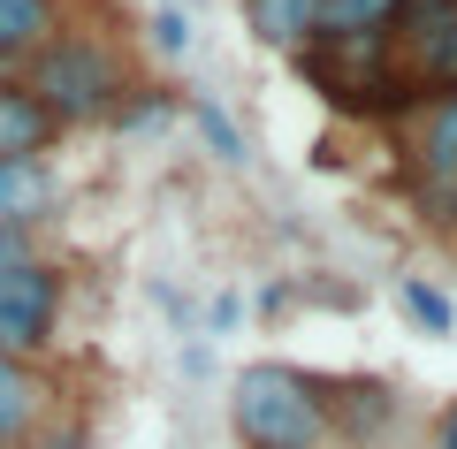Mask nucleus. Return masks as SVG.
Masks as SVG:
<instances>
[{
    "label": "nucleus",
    "mask_w": 457,
    "mask_h": 449,
    "mask_svg": "<svg viewBox=\"0 0 457 449\" xmlns=\"http://www.w3.org/2000/svg\"><path fill=\"white\" fill-rule=\"evenodd\" d=\"M297 77L343 114H411L420 107V84L389 62V31L366 38H305L297 46Z\"/></svg>",
    "instance_id": "1"
},
{
    "label": "nucleus",
    "mask_w": 457,
    "mask_h": 449,
    "mask_svg": "<svg viewBox=\"0 0 457 449\" xmlns=\"http://www.w3.org/2000/svg\"><path fill=\"white\" fill-rule=\"evenodd\" d=\"M228 419L252 449H320L328 442V396L297 366H245Z\"/></svg>",
    "instance_id": "2"
},
{
    "label": "nucleus",
    "mask_w": 457,
    "mask_h": 449,
    "mask_svg": "<svg viewBox=\"0 0 457 449\" xmlns=\"http://www.w3.org/2000/svg\"><path fill=\"white\" fill-rule=\"evenodd\" d=\"M23 92H31L38 107L54 114V129H62V122H99V114H114V99L130 92V84H122V62H114L99 38H46Z\"/></svg>",
    "instance_id": "3"
},
{
    "label": "nucleus",
    "mask_w": 457,
    "mask_h": 449,
    "mask_svg": "<svg viewBox=\"0 0 457 449\" xmlns=\"http://www.w3.org/2000/svg\"><path fill=\"white\" fill-rule=\"evenodd\" d=\"M54 312H62V274L38 259H16L0 274V358H31L54 336Z\"/></svg>",
    "instance_id": "4"
},
{
    "label": "nucleus",
    "mask_w": 457,
    "mask_h": 449,
    "mask_svg": "<svg viewBox=\"0 0 457 449\" xmlns=\"http://www.w3.org/2000/svg\"><path fill=\"white\" fill-rule=\"evenodd\" d=\"M404 38V77L435 84V92H450L457 84V0H404V16H396V31Z\"/></svg>",
    "instance_id": "5"
},
{
    "label": "nucleus",
    "mask_w": 457,
    "mask_h": 449,
    "mask_svg": "<svg viewBox=\"0 0 457 449\" xmlns=\"http://www.w3.org/2000/svg\"><path fill=\"white\" fill-rule=\"evenodd\" d=\"M54 145V114L23 84H0V161H38Z\"/></svg>",
    "instance_id": "6"
},
{
    "label": "nucleus",
    "mask_w": 457,
    "mask_h": 449,
    "mask_svg": "<svg viewBox=\"0 0 457 449\" xmlns=\"http://www.w3.org/2000/svg\"><path fill=\"white\" fill-rule=\"evenodd\" d=\"M54 213V176L46 161H0V229H31Z\"/></svg>",
    "instance_id": "7"
},
{
    "label": "nucleus",
    "mask_w": 457,
    "mask_h": 449,
    "mask_svg": "<svg viewBox=\"0 0 457 449\" xmlns=\"http://www.w3.org/2000/svg\"><path fill=\"white\" fill-rule=\"evenodd\" d=\"M38 412H46V381L23 358H0V449H16L38 427Z\"/></svg>",
    "instance_id": "8"
},
{
    "label": "nucleus",
    "mask_w": 457,
    "mask_h": 449,
    "mask_svg": "<svg viewBox=\"0 0 457 449\" xmlns=\"http://www.w3.org/2000/svg\"><path fill=\"white\" fill-rule=\"evenodd\" d=\"M312 16H320V0H245L252 38L260 46H282V54H297L312 38Z\"/></svg>",
    "instance_id": "9"
},
{
    "label": "nucleus",
    "mask_w": 457,
    "mask_h": 449,
    "mask_svg": "<svg viewBox=\"0 0 457 449\" xmlns=\"http://www.w3.org/2000/svg\"><path fill=\"white\" fill-rule=\"evenodd\" d=\"M420 168H427L435 183L457 176V84L420 107Z\"/></svg>",
    "instance_id": "10"
},
{
    "label": "nucleus",
    "mask_w": 457,
    "mask_h": 449,
    "mask_svg": "<svg viewBox=\"0 0 457 449\" xmlns=\"http://www.w3.org/2000/svg\"><path fill=\"white\" fill-rule=\"evenodd\" d=\"M404 0H320L312 38H366V31H396Z\"/></svg>",
    "instance_id": "11"
},
{
    "label": "nucleus",
    "mask_w": 457,
    "mask_h": 449,
    "mask_svg": "<svg viewBox=\"0 0 457 449\" xmlns=\"http://www.w3.org/2000/svg\"><path fill=\"white\" fill-rule=\"evenodd\" d=\"M54 38V0H0V69Z\"/></svg>",
    "instance_id": "12"
},
{
    "label": "nucleus",
    "mask_w": 457,
    "mask_h": 449,
    "mask_svg": "<svg viewBox=\"0 0 457 449\" xmlns=\"http://www.w3.org/2000/svg\"><path fill=\"white\" fill-rule=\"evenodd\" d=\"M191 122H198V137H206V153H213V161H228V168L245 161V129L228 122V107H221V99H206V92H198V99H191Z\"/></svg>",
    "instance_id": "13"
},
{
    "label": "nucleus",
    "mask_w": 457,
    "mask_h": 449,
    "mask_svg": "<svg viewBox=\"0 0 457 449\" xmlns=\"http://www.w3.org/2000/svg\"><path fill=\"white\" fill-rule=\"evenodd\" d=\"M404 312H411V320L427 328V336H457V305H450V297H442L435 282H420V274H411V282H404Z\"/></svg>",
    "instance_id": "14"
},
{
    "label": "nucleus",
    "mask_w": 457,
    "mask_h": 449,
    "mask_svg": "<svg viewBox=\"0 0 457 449\" xmlns=\"http://www.w3.org/2000/svg\"><path fill=\"white\" fill-rule=\"evenodd\" d=\"M168 107H176L168 92H137V99H114V122H122V129H161Z\"/></svg>",
    "instance_id": "15"
},
{
    "label": "nucleus",
    "mask_w": 457,
    "mask_h": 449,
    "mask_svg": "<svg viewBox=\"0 0 457 449\" xmlns=\"http://www.w3.org/2000/svg\"><path fill=\"white\" fill-rule=\"evenodd\" d=\"M153 46L161 54H191V16H183V8H161V16H153Z\"/></svg>",
    "instance_id": "16"
},
{
    "label": "nucleus",
    "mask_w": 457,
    "mask_h": 449,
    "mask_svg": "<svg viewBox=\"0 0 457 449\" xmlns=\"http://www.w3.org/2000/svg\"><path fill=\"white\" fill-rule=\"evenodd\" d=\"M16 259H31V244H23V229H0V274L16 267Z\"/></svg>",
    "instance_id": "17"
},
{
    "label": "nucleus",
    "mask_w": 457,
    "mask_h": 449,
    "mask_svg": "<svg viewBox=\"0 0 457 449\" xmlns=\"http://www.w3.org/2000/svg\"><path fill=\"white\" fill-rule=\"evenodd\" d=\"M435 449H457V403H450V412L435 419Z\"/></svg>",
    "instance_id": "18"
}]
</instances>
